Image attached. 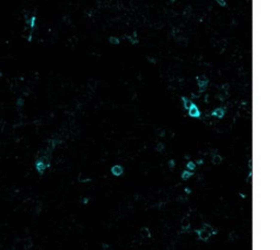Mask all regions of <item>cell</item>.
Returning a JSON list of instances; mask_svg holds the SVG:
<instances>
[{
  "mask_svg": "<svg viewBox=\"0 0 280 250\" xmlns=\"http://www.w3.org/2000/svg\"><path fill=\"white\" fill-rule=\"evenodd\" d=\"M222 162H223V157L220 155V154H218V153H216V154H213V155L211 156V163H212V165H214V166L220 165Z\"/></svg>",
  "mask_w": 280,
  "mask_h": 250,
  "instance_id": "obj_8",
  "label": "cell"
},
{
  "mask_svg": "<svg viewBox=\"0 0 280 250\" xmlns=\"http://www.w3.org/2000/svg\"><path fill=\"white\" fill-rule=\"evenodd\" d=\"M193 175H194V171H188V169H184V171H182L181 174V178L183 179L184 181H187L189 180L191 177H193Z\"/></svg>",
  "mask_w": 280,
  "mask_h": 250,
  "instance_id": "obj_9",
  "label": "cell"
},
{
  "mask_svg": "<svg viewBox=\"0 0 280 250\" xmlns=\"http://www.w3.org/2000/svg\"><path fill=\"white\" fill-rule=\"evenodd\" d=\"M216 2L218 3L220 7H222V8L226 7V0H216Z\"/></svg>",
  "mask_w": 280,
  "mask_h": 250,
  "instance_id": "obj_15",
  "label": "cell"
},
{
  "mask_svg": "<svg viewBox=\"0 0 280 250\" xmlns=\"http://www.w3.org/2000/svg\"><path fill=\"white\" fill-rule=\"evenodd\" d=\"M196 163L195 162H193V161H188L187 163H186V169H188V171H194L195 169H196Z\"/></svg>",
  "mask_w": 280,
  "mask_h": 250,
  "instance_id": "obj_12",
  "label": "cell"
},
{
  "mask_svg": "<svg viewBox=\"0 0 280 250\" xmlns=\"http://www.w3.org/2000/svg\"><path fill=\"white\" fill-rule=\"evenodd\" d=\"M108 42H109V44H112V45H119V43H121L119 38L116 37V36H109Z\"/></svg>",
  "mask_w": 280,
  "mask_h": 250,
  "instance_id": "obj_13",
  "label": "cell"
},
{
  "mask_svg": "<svg viewBox=\"0 0 280 250\" xmlns=\"http://www.w3.org/2000/svg\"><path fill=\"white\" fill-rule=\"evenodd\" d=\"M164 149H165V145H164L162 142H159L158 144H156V150L158 151V152H163V151H164Z\"/></svg>",
  "mask_w": 280,
  "mask_h": 250,
  "instance_id": "obj_14",
  "label": "cell"
},
{
  "mask_svg": "<svg viewBox=\"0 0 280 250\" xmlns=\"http://www.w3.org/2000/svg\"><path fill=\"white\" fill-rule=\"evenodd\" d=\"M140 236L142 238H150L151 237V233H150L148 227H142L140 228Z\"/></svg>",
  "mask_w": 280,
  "mask_h": 250,
  "instance_id": "obj_11",
  "label": "cell"
},
{
  "mask_svg": "<svg viewBox=\"0 0 280 250\" xmlns=\"http://www.w3.org/2000/svg\"><path fill=\"white\" fill-rule=\"evenodd\" d=\"M181 99H182V103H183V106H184V108L186 109V111H187L188 108H189L191 105H193V103H194V102L191 101V99H189V98L186 97V96H182Z\"/></svg>",
  "mask_w": 280,
  "mask_h": 250,
  "instance_id": "obj_10",
  "label": "cell"
},
{
  "mask_svg": "<svg viewBox=\"0 0 280 250\" xmlns=\"http://www.w3.org/2000/svg\"><path fill=\"white\" fill-rule=\"evenodd\" d=\"M124 171H125L124 167L119 164L113 165L111 167V174L113 176H115V177H121V175L124 174Z\"/></svg>",
  "mask_w": 280,
  "mask_h": 250,
  "instance_id": "obj_6",
  "label": "cell"
},
{
  "mask_svg": "<svg viewBox=\"0 0 280 250\" xmlns=\"http://www.w3.org/2000/svg\"><path fill=\"white\" fill-rule=\"evenodd\" d=\"M25 23H26V25L30 27V31H33L34 27H35V25H36V16H31L30 18H26Z\"/></svg>",
  "mask_w": 280,
  "mask_h": 250,
  "instance_id": "obj_7",
  "label": "cell"
},
{
  "mask_svg": "<svg viewBox=\"0 0 280 250\" xmlns=\"http://www.w3.org/2000/svg\"><path fill=\"white\" fill-rule=\"evenodd\" d=\"M194 233L196 234V236H197V238L199 240L206 243V241L209 240L212 236H214V235L217 234V231L214 229V227H213L212 225L208 224V223H204L200 227L194 229Z\"/></svg>",
  "mask_w": 280,
  "mask_h": 250,
  "instance_id": "obj_1",
  "label": "cell"
},
{
  "mask_svg": "<svg viewBox=\"0 0 280 250\" xmlns=\"http://www.w3.org/2000/svg\"><path fill=\"white\" fill-rule=\"evenodd\" d=\"M23 104H24V99H23V98H18L16 106H18V107H21V106H23Z\"/></svg>",
  "mask_w": 280,
  "mask_h": 250,
  "instance_id": "obj_16",
  "label": "cell"
},
{
  "mask_svg": "<svg viewBox=\"0 0 280 250\" xmlns=\"http://www.w3.org/2000/svg\"><path fill=\"white\" fill-rule=\"evenodd\" d=\"M196 83H197L199 93H203L206 91V89H207L208 85H209V79H208L206 76H197V78H196Z\"/></svg>",
  "mask_w": 280,
  "mask_h": 250,
  "instance_id": "obj_2",
  "label": "cell"
},
{
  "mask_svg": "<svg viewBox=\"0 0 280 250\" xmlns=\"http://www.w3.org/2000/svg\"><path fill=\"white\" fill-rule=\"evenodd\" d=\"M191 228V220L187 216H184L181 220V229L183 233H187Z\"/></svg>",
  "mask_w": 280,
  "mask_h": 250,
  "instance_id": "obj_5",
  "label": "cell"
},
{
  "mask_svg": "<svg viewBox=\"0 0 280 250\" xmlns=\"http://www.w3.org/2000/svg\"><path fill=\"white\" fill-rule=\"evenodd\" d=\"M187 111H188V116H189V117H191V118L199 119V118L201 117L200 109H199V107H198V106L195 104V103H193V105H191V107L188 108Z\"/></svg>",
  "mask_w": 280,
  "mask_h": 250,
  "instance_id": "obj_3",
  "label": "cell"
},
{
  "mask_svg": "<svg viewBox=\"0 0 280 250\" xmlns=\"http://www.w3.org/2000/svg\"><path fill=\"white\" fill-rule=\"evenodd\" d=\"M2 76V73H1V72H0V76Z\"/></svg>",
  "mask_w": 280,
  "mask_h": 250,
  "instance_id": "obj_17",
  "label": "cell"
},
{
  "mask_svg": "<svg viewBox=\"0 0 280 250\" xmlns=\"http://www.w3.org/2000/svg\"><path fill=\"white\" fill-rule=\"evenodd\" d=\"M226 107H217L210 113V116L213 118H217V119H222L226 116Z\"/></svg>",
  "mask_w": 280,
  "mask_h": 250,
  "instance_id": "obj_4",
  "label": "cell"
}]
</instances>
